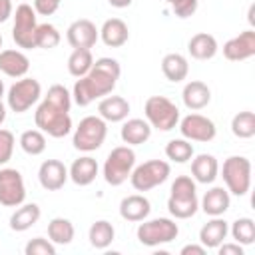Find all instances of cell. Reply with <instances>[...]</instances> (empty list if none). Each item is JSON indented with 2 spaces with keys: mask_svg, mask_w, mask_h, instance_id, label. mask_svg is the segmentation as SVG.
<instances>
[{
  "mask_svg": "<svg viewBox=\"0 0 255 255\" xmlns=\"http://www.w3.org/2000/svg\"><path fill=\"white\" fill-rule=\"evenodd\" d=\"M70 108H72V94L62 86L54 84L48 88V94L40 102L34 122L36 128L50 137H66L72 131V118H70Z\"/></svg>",
  "mask_w": 255,
  "mask_h": 255,
  "instance_id": "1",
  "label": "cell"
},
{
  "mask_svg": "<svg viewBox=\"0 0 255 255\" xmlns=\"http://www.w3.org/2000/svg\"><path fill=\"white\" fill-rule=\"evenodd\" d=\"M122 68L120 62L114 58H98L94 60L92 70L78 78L72 90V98L80 108L90 106L94 100H100L104 96H110L120 80Z\"/></svg>",
  "mask_w": 255,
  "mask_h": 255,
  "instance_id": "2",
  "label": "cell"
},
{
  "mask_svg": "<svg viewBox=\"0 0 255 255\" xmlns=\"http://www.w3.org/2000/svg\"><path fill=\"white\" fill-rule=\"evenodd\" d=\"M199 199H197V185L195 179L189 175H177L171 183L169 197H167V211L175 219H189L197 213Z\"/></svg>",
  "mask_w": 255,
  "mask_h": 255,
  "instance_id": "3",
  "label": "cell"
},
{
  "mask_svg": "<svg viewBox=\"0 0 255 255\" xmlns=\"http://www.w3.org/2000/svg\"><path fill=\"white\" fill-rule=\"evenodd\" d=\"M106 135H108V122H104L100 116H86L84 120H80L78 128L74 129L72 143L78 151L90 153L102 147Z\"/></svg>",
  "mask_w": 255,
  "mask_h": 255,
  "instance_id": "4",
  "label": "cell"
},
{
  "mask_svg": "<svg viewBox=\"0 0 255 255\" xmlns=\"http://www.w3.org/2000/svg\"><path fill=\"white\" fill-rule=\"evenodd\" d=\"M133 167H135V151L131 149V145H118L108 153L104 161V169H102L104 179L106 183L118 187L131 175Z\"/></svg>",
  "mask_w": 255,
  "mask_h": 255,
  "instance_id": "5",
  "label": "cell"
},
{
  "mask_svg": "<svg viewBox=\"0 0 255 255\" xmlns=\"http://www.w3.org/2000/svg\"><path fill=\"white\" fill-rule=\"evenodd\" d=\"M221 177L225 189L237 197L247 195L251 187V161L245 155H231L223 161Z\"/></svg>",
  "mask_w": 255,
  "mask_h": 255,
  "instance_id": "6",
  "label": "cell"
},
{
  "mask_svg": "<svg viewBox=\"0 0 255 255\" xmlns=\"http://www.w3.org/2000/svg\"><path fill=\"white\" fill-rule=\"evenodd\" d=\"M143 114L147 124L159 131H171L179 124V110L165 96H149L145 100Z\"/></svg>",
  "mask_w": 255,
  "mask_h": 255,
  "instance_id": "7",
  "label": "cell"
},
{
  "mask_svg": "<svg viewBox=\"0 0 255 255\" xmlns=\"http://www.w3.org/2000/svg\"><path fill=\"white\" fill-rule=\"evenodd\" d=\"M137 241L145 247H157L163 243H171L179 235V227L169 217L143 219L137 225Z\"/></svg>",
  "mask_w": 255,
  "mask_h": 255,
  "instance_id": "8",
  "label": "cell"
},
{
  "mask_svg": "<svg viewBox=\"0 0 255 255\" xmlns=\"http://www.w3.org/2000/svg\"><path fill=\"white\" fill-rule=\"evenodd\" d=\"M169 173H171V167L167 161L149 159V161H143L141 165H135L131 169L129 181H131L135 191H149V189L161 185L163 181H167Z\"/></svg>",
  "mask_w": 255,
  "mask_h": 255,
  "instance_id": "9",
  "label": "cell"
},
{
  "mask_svg": "<svg viewBox=\"0 0 255 255\" xmlns=\"http://www.w3.org/2000/svg\"><path fill=\"white\" fill-rule=\"evenodd\" d=\"M14 16V26H12V40L16 42L18 48L32 50L36 48V10L30 4H20L16 6Z\"/></svg>",
  "mask_w": 255,
  "mask_h": 255,
  "instance_id": "10",
  "label": "cell"
},
{
  "mask_svg": "<svg viewBox=\"0 0 255 255\" xmlns=\"http://www.w3.org/2000/svg\"><path fill=\"white\" fill-rule=\"evenodd\" d=\"M40 96H42V86H40V82L38 80H34V78H20V80H16L12 86H10V90H8V94H6V104H8V108L12 110V112H16V114H24V112H28L38 100H40Z\"/></svg>",
  "mask_w": 255,
  "mask_h": 255,
  "instance_id": "11",
  "label": "cell"
},
{
  "mask_svg": "<svg viewBox=\"0 0 255 255\" xmlns=\"http://www.w3.org/2000/svg\"><path fill=\"white\" fill-rule=\"evenodd\" d=\"M26 199V185L24 177L16 167H2L0 169V205L4 207H18Z\"/></svg>",
  "mask_w": 255,
  "mask_h": 255,
  "instance_id": "12",
  "label": "cell"
},
{
  "mask_svg": "<svg viewBox=\"0 0 255 255\" xmlns=\"http://www.w3.org/2000/svg\"><path fill=\"white\" fill-rule=\"evenodd\" d=\"M179 131L181 137L189 141H211L217 135V128L213 120L201 116V114H189L179 120Z\"/></svg>",
  "mask_w": 255,
  "mask_h": 255,
  "instance_id": "13",
  "label": "cell"
},
{
  "mask_svg": "<svg viewBox=\"0 0 255 255\" xmlns=\"http://www.w3.org/2000/svg\"><path fill=\"white\" fill-rule=\"evenodd\" d=\"M100 38V30L96 28V24L88 18H80V20H74L68 30H66V40L72 48H94L96 42Z\"/></svg>",
  "mask_w": 255,
  "mask_h": 255,
  "instance_id": "14",
  "label": "cell"
},
{
  "mask_svg": "<svg viewBox=\"0 0 255 255\" xmlns=\"http://www.w3.org/2000/svg\"><path fill=\"white\" fill-rule=\"evenodd\" d=\"M223 56L231 62H243L255 56V30L249 28L239 36L227 40L223 44Z\"/></svg>",
  "mask_w": 255,
  "mask_h": 255,
  "instance_id": "15",
  "label": "cell"
},
{
  "mask_svg": "<svg viewBox=\"0 0 255 255\" xmlns=\"http://www.w3.org/2000/svg\"><path fill=\"white\" fill-rule=\"evenodd\" d=\"M38 181L46 191H58L68 181V167L60 159H46L38 167Z\"/></svg>",
  "mask_w": 255,
  "mask_h": 255,
  "instance_id": "16",
  "label": "cell"
},
{
  "mask_svg": "<svg viewBox=\"0 0 255 255\" xmlns=\"http://www.w3.org/2000/svg\"><path fill=\"white\" fill-rule=\"evenodd\" d=\"M151 213V203L147 197H143L141 193H133L128 195L120 201V217L131 223H139L143 219H147Z\"/></svg>",
  "mask_w": 255,
  "mask_h": 255,
  "instance_id": "17",
  "label": "cell"
},
{
  "mask_svg": "<svg viewBox=\"0 0 255 255\" xmlns=\"http://www.w3.org/2000/svg\"><path fill=\"white\" fill-rule=\"evenodd\" d=\"M219 175V163L217 157L211 153H197L195 157H191V177L195 179V183H213Z\"/></svg>",
  "mask_w": 255,
  "mask_h": 255,
  "instance_id": "18",
  "label": "cell"
},
{
  "mask_svg": "<svg viewBox=\"0 0 255 255\" xmlns=\"http://www.w3.org/2000/svg\"><path fill=\"white\" fill-rule=\"evenodd\" d=\"M229 233V223L219 215V217H211L201 229H199V243L205 249H217Z\"/></svg>",
  "mask_w": 255,
  "mask_h": 255,
  "instance_id": "19",
  "label": "cell"
},
{
  "mask_svg": "<svg viewBox=\"0 0 255 255\" xmlns=\"http://www.w3.org/2000/svg\"><path fill=\"white\" fill-rule=\"evenodd\" d=\"M181 100L185 104L187 110H203L205 106H209L211 102V90L205 82L201 80H191L183 86V92H181Z\"/></svg>",
  "mask_w": 255,
  "mask_h": 255,
  "instance_id": "20",
  "label": "cell"
},
{
  "mask_svg": "<svg viewBox=\"0 0 255 255\" xmlns=\"http://www.w3.org/2000/svg\"><path fill=\"white\" fill-rule=\"evenodd\" d=\"M151 126L147 124V120L141 118H131V120H124V126L120 129L122 141L126 145H141L151 137Z\"/></svg>",
  "mask_w": 255,
  "mask_h": 255,
  "instance_id": "21",
  "label": "cell"
},
{
  "mask_svg": "<svg viewBox=\"0 0 255 255\" xmlns=\"http://www.w3.org/2000/svg\"><path fill=\"white\" fill-rule=\"evenodd\" d=\"M98 114L104 122H124L129 114V102L122 96H104L98 104Z\"/></svg>",
  "mask_w": 255,
  "mask_h": 255,
  "instance_id": "22",
  "label": "cell"
},
{
  "mask_svg": "<svg viewBox=\"0 0 255 255\" xmlns=\"http://www.w3.org/2000/svg\"><path fill=\"white\" fill-rule=\"evenodd\" d=\"M231 205V195L225 187H211L209 191H205V195L201 197V211L209 217H219L223 215Z\"/></svg>",
  "mask_w": 255,
  "mask_h": 255,
  "instance_id": "23",
  "label": "cell"
},
{
  "mask_svg": "<svg viewBox=\"0 0 255 255\" xmlns=\"http://www.w3.org/2000/svg\"><path fill=\"white\" fill-rule=\"evenodd\" d=\"M30 70V60L20 50H0V72L10 78H24Z\"/></svg>",
  "mask_w": 255,
  "mask_h": 255,
  "instance_id": "24",
  "label": "cell"
},
{
  "mask_svg": "<svg viewBox=\"0 0 255 255\" xmlns=\"http://www.w3.org/2000/svg\"><path fill=\"white\" fill-rule=\"evenodd\" d=\"M98 169H100V167H98V161H96L92 155H82V157H78V159L72 161V165H70V169H68V177H70L76 185L86 187V185H90V183L96 179Z\"/></svg>",
  "mask_w": 255,
  "mask_h": 255,
  "instance_id": "25",
  "label": "cell"
},
{
  "mask_svg": "<svg viewBox=\"0 0 255 255\" xmlns=\"http://www.w3.org/2000/svg\"><path fill=\"white\" fill-rule=\"evenodd\" d=\"M100 38L110 48H122L129 40L128 24L122 18H108L100 28Z\"/></svg>",
  "mask_w": 255,
  "mask_h": 255,
  "instance_id": "26",
  "label": "cell"
},
{
  "mask_svg": "<svg viewBox=\"0 0 255 255\" xmlns=\"http://www.w3.org/2000/svg\"><path fill=\"white\" fill-rule=\"evenodd\" d=\"M217 50H219V46H217L215 36H211L207 32H197L187 42V52L195 60H211L217 54Z\"/></svg>",
  "mask_w": 255,
  "mask_h": 255,
  "instance_id": "27",
  "label": "cell"
},
{
  "mask_svg": "<svg viewBox=\"0 0 255 255\" xmlns=\"http://www.w3.org/2000/svg\"><path fill=\"white\" fill-rule=\"evenodd\" d=\"M42 211H40V205L38 203H22L18 205V209L10 215V229L12 231H28L32 225L38 223Z\"/></svg>",
  "mask_w": 255,
  "mask_h": 255,
  "instance_id": "28",
  "label": "cell"
},
{
  "mask_svg": "<svg viewBox=\"0 0 255 255\" xmlns=\"http://www.w3.org/2000/svg\"><path fill=\"white\" fill-rule=\"evenodd\" d=\"M161 72L163 76L177 84V82H183L189 74V64H187V58L183 54H177V52H171V54H165L163 60H161Z\"/></svg>",
  "mask_w": 255,
  "mask_h": 255,
  "instance_id": "29",
  "label": "cell"
},
{
  "mask_svg": "<svg viewBox=\"0 0 255 255\" xmlns=\"http://www.w3.org/2000/svg\"><path fill=\"white\" fill-rule=\"evenodd\" d=\"M74 235H76V229H74V223L70 219H66V217L50 219V223H48V239L54 245H70L74 241Z\"/></svg>",
  "mask_w": 255,
  "mask_h": 255,
  "instance_id": "30",
  "label": "cell"
},
{
  "mask_svg": "<svg viewBox=\"0 0 255 255\" xmlns=\"http://www.w3.org/2000/svg\"><path fill=\"white\" fill-rule=\"evenodd\" d=\"M88 239H90V245L96 247V249H108L112 245V241L116 239V229L110 221L106 219H98L92 223L90 231H88Z\"/></svg>",
  "mask_w": 255,
  "mask_h": 255,
  "instance_id": "31",
  "label": "cell"
},
{
  "mask_svg": "<svg viewBox=\"0 0 255 255\" xmlns=\"http://www.w3.org/2000/svg\"><path fill=\"white\" fill-rule=\"evenodd\" d=\"M94 66V56H92V50H86V48H74V52L70 54L68 58V72L70 76L74 78H82L86 76Z\"/></svg>",
  "mask_w": 255,
  "mask_h": 255,
  "instance_id": "32",
  "label": "cell"
},
{
  "mask_svg": "<svg viewBox=\"0 0 255 255\" xmlns=\"http://www.w3.org/2000/svg\"><path fill=\"white\" fill-rule=\"evenodd\" d=\"M231 131L239 139H249L255 135V114L245 110L233 116L231 120Z\"/></svg>",
  "mask_w": 255,
  "mask_h": 255,
  "instance_id": "33",
  "label": "cell"
},
{
  "mask_svg": "<svg viewBox=\"0 0 255 255\" xmlns=\"http://www.w3.org/2000/svg\"><path fill=\"white\" fill-rule=\"evenodd\" d=\"M229 233L239 245H251L255 241V221L251 217H239L231 223Z\"/></svg>",
  "mask_w": 255,
  "mask_h": 255,
  "instance_id": "34",
  "label": "cell"
},
{
  "mask_svg": "<svg viewBox=\"0 0 255 255\" xmlns=\"http://www.w3.org/2000/svg\"><path fill=\"white\" fill-rule=\"evenodd\" d=\"M193 145L189 139L185 137H177V139H169L167 145H165V155L167 159L175 161V163H185L193 157Z\"/></svg>",
  "mask_w": 255,
  "mask_h": 255,
  "instance_id": "35",
  "label": "cell"
},
{
  "mask_svg": "<svg viewBox=\"0 0 255 255\" xmlns=\"http://www.w3.org/2000/svg\"><path fill=\"white\" fill-rule=\"evenodd\" d=\"M20 147L28 155H40L46 149V135L40 129H26L20 135Z\"/></svg>",
  "mask_w": 255,
  "mask_h": 255,
  "instance_id": "36",
  "label": "cell"
},
{
  "mask_svg": "<svg viewBox=\"0 0 255 255\" xmlns=\"http://www.w3.org/2000/svg\"><path fill=\"white\" fill-rule=\"evenodd\" d=\"M62 36L58 32V28L54 24H38L36 28V48H44V50H52L60 44Z\"/></svg>",
  "mask_w": 255,
  "mask_h": 255,
  "instance_id": "37",
  "label": "cell"
},
{
  "mask_svg": "<svg viewBox=\"0 0 255 255\" xmlns=\"http://www.w3.org/2000/svg\"><path fill=\"white\" fill-rule=\"evenodd\" d=\"M24 253H26V255H56V245H54L50 239L34 237V239H30V241L26 243Z\"/></svg>",
  "mask_w": 255,
  "mask_h": 255,
  "instance_id": "38",
  "label": "cell"
},
{
  "mask_svg": "<svg viewBox=\"0 0 255 255\" xmlns=\"http://www.w3.org/2000/svg\"><path fill=\"white\" fill-rule=\"evenodd\" d=\"M14 133L10 129H4L0 128V165H6L10 159H12V153H14Z\"/></svg>",
  "mask_w": 255,
  "mask_h": 255,
  "instance_id": "39",
  "label": "cell"
},
{
  "mask_svg": "<svg viewBox=\"0 0 255 255\" xmlns=\"http://www.w3.org/2000/svg\"><path fill=\"white\" fill-rule=\"evenodd\" d=\"M173 14L177 18H189L197 12V6H199V0H175L169 4Z\"/></svg>",
  "mask_w": 255,
  "mask_h": 255,
  "instance_id": "40",
  "label": "cell"
},
{
  "mask_svg": "<svg viewBox=\"0 0 255 255\" xmlns=\"http://www.w3.org/2000/svg\"><path fill=\"white\" fill-rule=\"evenodd\" d=\"M60 8V0H34V10L40 16H52Z\"/></svg>",
  "mask_w": 255,
  "mask_h": 255,
  "instance_id": "41",
  "label": "cell"
},
{
  "mask_svg": "<svg viewBox=\"0 0 255 255\" xmlns=\"http://www.w3.org/2000/svg\"><path fill=\"white\" fill-rule=\"evenodd\" d=\"M217 253L219 255H243V245H239L237 241H233V243H221L219 247H217Z\"/></svg>",
  "mask_w": 255,
  "mask_h": 255,
  "instance_id": "42",
  "label": "cell"
},
{
  "mask_svg": "<svg viewBox=\"0 0 255 255\" xmlns=\"http://www.w3.org/2000/svg\"><path fill=\"white\" fill-rule=\"evenodd\" d=\"M12 14H14L12 0H0V24H2V22H6Z\"/></svg>",
  "mask_w": 255,
  "mask_h": 255,
  "instance_id": "43",
  "label": "cell"
},
{
  "mask_svg": "<svg viewBox=\"0 0 255 255\" xmlns=\"http://www.w3.org/2000/svg\"><path fill=\"white\" fill-rule=\"evenodd\" d=\"M205 251H207V249H205L201 243H199V245L189 243V245L181 247V251H179V253H181V255H191V253H193V255H205Z\"/></svg>",
  "mask_w": 255,
  "mask_h": 255,
  "instance_id": "44",
  "label": "cell"
},
{
  "mask_svg": "<svg viewBox=\"0 0 255 255\" xmlns=\"http://www.w3.org/2000/svg\"><path fill=\"white\" fill-rule=\"evenodd\" d=\"M108 2H110L114 8H128L133 0H108Z\"/></svg>",
  "mask_w": 255,
  "mask_h": 255,
  "instance_id": "45",
  "label": "cell"
},
{
  "mask_svg": "<svg viewBox=\"0 0 255 255\" xmlns=\"http://www.w3.org/2000/svg\"><path fill=\"white\" fill-rule=\"evenodd\" d=\"M247 20H249L251 26H255V6H253V4L249 6V16H247Z\"/></svg>",
  "mask_w": 255,
  "mask_h": 255,
  "instance_id": "46",
  "label": "cell"
},
{
  "mask_svg": "<svg viewBox=\"0 0 255 255\" xmlns=\"http://www.w3.org/2000/svg\"><path fill=\"white\" fill-rule=\"evenodd\" d=\"M4 120H6V106H4L2 100H0V126L4 124Z\"/></svg>",
  "mask_w": 255,
  "mask_h": 255,
  "instance_id": "47",
  "label": "cell"
},
{
  "mask_svg": "<svg viewBox=\"0 0 255 255\" xmlns=\"http://www.w3.org/2000/svg\"><path fill=\"white\" fill-rule=\"evenodd\" d=\"M2 96H4V82L0 80V100H2Z\"/></svg>",
  "mask_w": 255,
  "mask_h": 255,
  "instance_id": "48",
  "label": "cell"
},
{
  "mask_svg": "<svg viewBox=\"0 0 255 255\" xmlns=\"http://www.w3.org/2000/svg\"><path fill=\"white\" fill-rule=\"evenodd\" d=\"M0 48H2V34H0Z\"/></svg>",
  "mask_w": 255,
  "mask_h": 255,
  "instance_id": "49",
  "label": "cell"
},
{
  "mask_svg": "<svg viewBox=\"0 0 255 255\" xmlns=\"http://www.w3.org/2000/svg\"><path fill=\"white\" fill-rule=\"evenodd\" d=\"M165 2H167V4H171V2H175V0H165Z\"/></svg>",
  "mask_w": 255,
  "mask_h": 255,
  "instance_id": "50",
  "label": "cell"
}]
</instances>
